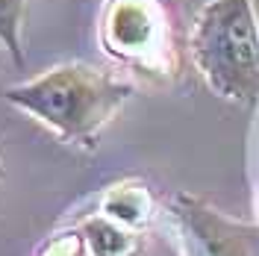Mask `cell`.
I'll list each match as a JSON object with an SVG mask.
<instances>
[{
	"instance_id": "3",
	"label": "cell",
	"mask_w": 259,
	"mask_h": 256,
	"mask_svg": "<svg viewBox=\"0 0 259 256\" xmlns=\"http://www.w3.org/2000/svg\"><path fill=\"white\" fill-rule=\"evenodd\" d=\"M97 38L103 53L124 68L171 74V27L159 0H106Z\"/></svg>"
},
{
	"instance_id": "9",
	"label": "cell",
	"mask_w": 259,
	"mask_h": 256,
	"mask_svg": "<svg viewBox=\"0 0 259 256\" xmlns=\"http://www.w3.org/2000/svg\"><path fill=\"white\" fill-rule=\"evenodd\" d=\"M253 3V15H256V27H259V0H250Z\"/></svg>"
},
{
	"instance_id": "5",
	"label": "cell",
	"mask_w": 259,
	"mask_h": 256,
	"mask_svg": "<svg viewBox=\"0 0 259 256\" xmlns=\"http://www.w3.org/2000/svg\"><path fill=\"white\" fill-rule=\"evenodd\" d=\"M74 230L85 247V256H147V241L142 230H130L100 212L85 215Z\"/></svg>"
},
{
	"instance_id": "2",
	"label": "cell",
	"mask_w": 259,
	"mask_h": 256,
	"mask_svg": "<svg viewBox=\"0 0 259 256\" xmlns=\"http://www.w3.org/2000/svg\"><path fill=\"white\" fill-rule=\"evenodd\" d=\"M189 50L212 95L230 103L259 100V27L250 0H209L194 18Z\"/></svg>"
},
{
	"instance_id": "10",
	"label": "cell",
	"mask_w": 259,
	"mask_h": 256,
	"mask_svg": "<svg viewBox=\"0 0 259 256\" xmlns=\"http://www.w3.org/2000/svg\"><path fill=\"white\" fill-rule=\"evenodd\" d=\"M0 177H3V162H0Z\"/></svg>"
},
{
	"instance_id": "11",
	"label": "cell",
	"mask_w": 259,
	"mask_h": 256,
	"mask_svg": "<svg viewBox=\"0 0 259 256\" xmlns=\"http://www.w3.org/2000/svg\"><path fill=\"white\" fill-rule=\"evenodd\" d=\"M0 50H3V48H0Z\"/></svg>"
},
{
	"instance_id": "8",
	"label": "cell",
	"mask_w": 259,
	"mask_h": 256,
	"mask_svg": "<svg viewBox=\"0 0 259 256\" xmlns=\"http://www.w3.org/2000/svg\"><path fill=\"white\" fill-rule=\"evenodd\" d=\"M162 256H183V253H180V250H174V247H165V250H162Z\"/></svg>"
},
{
	"instance_id": "7",
	"label": "cell",
	"mask_w": 259,
	"mask_h": 256,
	"mask_svg": "<svg viewBox=\"0 0 259 256\" xmlns=\"http://www.w3.org/2000/svg\"><path fill=\"white\" fill-rule=\"evenodd\" d=\"M24 18L27 0H0V48L18 65L24 62Z\"/></svg>"
},
{
	"instance_id": "1",
	"label": "cell",
	"mask_w": 259,
	"mask_h": 256,
	"mask_svg": "<svg viewBox=\"0 0 259 256\" xmlns=\"http://www.w3.org/2000/svg\"><path fill=\"white\" fill-rule=\"evenodd\" d=\"M3 97L45 124L59 142L95 150L97 136L133 97V82L89 62H65L6 89Z\"/></svg>"
},
{
	"instance_id": "6",
	"label": "cell",
	"mask_w": 259,
	"mask_h": 256,
	"mask_svg": "<svg viewBox=\"0 0 259 256\" xmlns=\"http://www.w3.org/2000/svg\"><path fill=\"white\" fill-rule=\"evenodd\" d=\"M97 212L118 221V224L130 227V230H142L153 218V197H150L145 186L118 183V186H109V192L100 197Z\"/></svg>"
},
{
	"instance_id": "4",
	"label": "cell",
	"mask_w": 259,
	"mask_h": 256,
	"mask_svg": "<svg viewBox=\"0 0 259 256\" xmlns=\"http://www.w3.org/2000/svg\"><path fill=\"white\" fill-rule=\"evenodd\" d=\"M171 209L192 244V256H259L256 224H242L192 194H174Z\"/></svg>"
}]
</instances>
